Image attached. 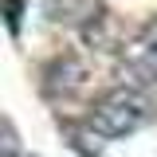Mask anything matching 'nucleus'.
Listing matches in <instances>:
<instances>
[{
	"mask_svg": "<svg viewBox=\"0 0 157 157\" xmlns=\"http://www.w3.org/2000/svg\"><path fill=\"white\" fill-rule=\"evenodd\" d=\"M43 12L55 24H86L98 20V0H43Z\"/></svg>",
	"mask_w": 157,
	"mask_h": 157,
	"instance_id": "obj_2",
	"label": "nucleus"
},
{
	"mask_svg": "<svg viewBox=\"0 0 157 157\" xmlns=\"http://www.w3.org/2000/svg\"><path fill=\"white\" fill-rule=\"evenodd\" d=\"M149 122V102L137 90H110L90 110V130L102 137H126Z\"/></svg>",
	"mask_w": 157,
	"mask_h": 157,
	"instance_id": "obj_1",
	"label": "nucleus"
},
{
	"mask_svg": "<svg viewBox=\"0 0 157 157\" xmlns=\"http://www.w3.org/2000/svg\"><path fill=\"white\" fill-rule=\"evenodd\" d=\"M145 47H149V51L157 55V20L149 24V28H145Z\"/></svg>",
	"mask_w": 157,
	"mask_h": 157,
	"instance_id": "obj_3",
	"label": "nucleus"
}]
</instances>
